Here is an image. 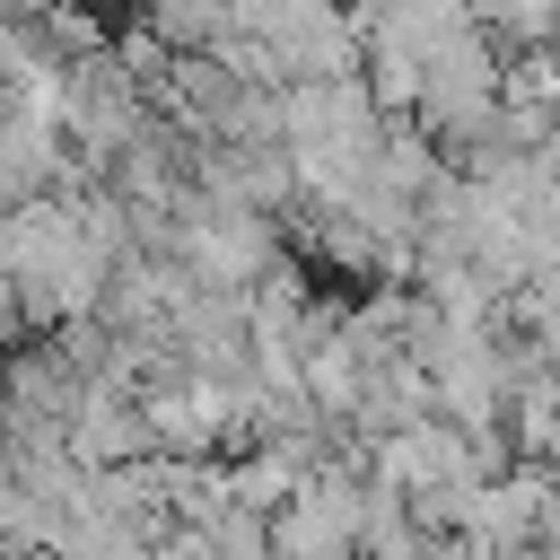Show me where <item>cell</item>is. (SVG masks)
I'll list each match as a JSON object with an SVG mask.
<instances>
[{
  "label": "cell",
  "mask_w": 560,
  "mask_h": 560,
  "mask_svg": "<svg viewBox=\"0 0 560 560\" xmlns=\"http://www.w3.org/2000/svg\"><path fill=\"white\" fill-rule=\"evenodd\" d=\"M236 35L271 52V79L280 88H306V79H359L368 70V9H324V0H245L236 9Z\"/></svg>",
  "instance_id": "6da1fadb"
},
{
  "label": "cell",
  "mask_w": 560,
  "mask_h": 560,
  "mask_svg": "<svg viewBox=\"0 0 560 560\" xmlns=\"http://www.w3.org/2000/svg\"><path fill=\"white\" fill-rule=\"evenodd\" d=\"M359 508H368V464H324L271 516V560H359Z\"/></svg>",
  "instance_id": "7a4b0ae2"
},
{
  "label": "cell",
  "mask_w": 560,
  "mask_h": 560,
  "mask_svg": "<svg viewBox=\"0 0 560 560\" xmlns=\"http://www.w3.org/2000/svg\"><path fill=\"white\" fill-rule=\"evenodd\" d=\"M70 455H79L88 472H122V464H140V455H149V420H140V402L114 394L105 376H88L79 420H70Z\"/></svg>",
  "instance_id": "3957f363"
},
{
  "label": "cell",
  "mask_w": 560,
  "mask_h": 560,
  "mask_svg": "<svg viewBox=\"0 0 560 560\" xmlns=\"http://www.w3.org/2000/svg\"><path fill=\"white\" fill-rule=\"evenodd\" d=\"M420 551H429V534H420L411 499L385 490V481H368V508H359V560H420Z\"/></svg>",
  "instance_id": "277c9868"
},
{
  "label": "cell",
  "mask_w": 560,
  "mask_h": 560,
  "mask_svg": "<svg viewBox=\"0 0 560 560\" xmlns=\"http://www.w3.org/2000/svg\"><path fill=\"white\" fill-rule=\"evenodd\" d=\"M481 35L499 52H542L560 44V0H534V9H481Z\"/></svg>",
  "instance_id": "5b68a950"
},
{
  "label": "cell",
  "mask_w": 560,
  "mask_h": 560,
  "mask_svg": "<svg viewBox=\"0 0 560 560\" xmlns=\"http://www.w3.org/2000/svg\"><path fill=\"white\" fill-rule=\"evenodd\" d=\"M210 560H271V525L236 508V516H228V525L210 534Z\"/></svg>",
  "instance_id": "8992f818"
},
{
  "label": "cell",
  "mask_w": 560,
  "mask_h": 560,
  "mask_svg": "<svg viewBox=\"0 0 560 560\" xmlns=\"http://www.w3.org/2000/svg\"><path fill=\"white\" fill-rule=\"evenodd\" d=\"M26 350V315H18V280H0V359Z\"/></svg>",
  "instance_id": "52a82bcc"
},
{
  "label": "cell",
  "mask_w": 560,
  "mask_h": 560,
  "mask_svg": "<svg viewBox=\"0 0 560 560\" xmlns=\"http://www.w3.org/2000/svg\"><path fill=\"white\" fill-rule=\"evenodd\" d=\"M158 560H210V534H184V525H166V534H158Z\"/></svg>",
  "instance_id": "ba28073f"
},
{
  "label": "cell",
  "mask_w": 560,
  "mask_h": 560,
  "mask_svg": "<svg viewBox=\"0 0 560 560\" xmlns=\"http://www.w3.org/2000/svg\"><path fill=\"white\" fill-rule=\"evenodd\" d=\"M542 560H560V499H551V516H542V542H534Z\"/></svg>",
  "instance_id": "9c48e42d"
},
{
  "label": "cell",
  "mask_w": 560,
  "mask_h": 560,
  "mask_svg": "<svg viewBox=\"0 0 560 560\" xmlns=\"http://www.w3.org/2000/svg\"><path fill=\"white\" fill-rule=\"evenodd\" d=\"M0 429H9V376H0Z\"/></svg>",
  "instance_id": "30bf717a"
},
{
  "label": "cell",
  "mask_w": 560,
  "mask_h": 560,
  "mask_svg": "<svg viewBox=\"0 0 560 560\" xmlns=\"http://www.w3.org/2000/svg\"><path fill=\"white\" fill-rule=\"evenodd\" d=\"M0 560H26V551H0Z\"/></svg>",
  "instance_id": "8fae6325"
}]
</instances>
